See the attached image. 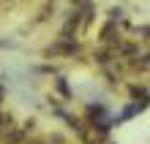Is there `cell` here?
Here are the masks:
<instances>
[{
	"mask_svg": "<svg viewBox=\"0 0 150 144\" xmlns=\"http://www.w3.org/2000/svg\"><path fill=\"white\" fill-rule=\"evenodd\" d=\"M30 144H41V141H30Z\"/></svg>",
	"mask_w": 150,
	"mask_h": 144,
	"instance_id": "obj_1",
	"label": "cell"
}]
</instances>
